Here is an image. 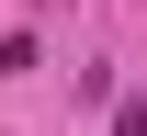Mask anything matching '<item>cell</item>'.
Wrapping results in <instances>:
<instances>
[{
	"instance_id": "6da1fadb",
	"label": "cell",
	"mask_w": 147,
	"mask_h": 136,
	"mask_svg": "<svg viewBox=\"0 0 147 136\" xmlns=\"http://www.w3.org/2000/svg\"><path fill=\"white\" fill-rule=\"evenodd\" d=\"M113 136H147V102H113Z\"/></svg>"
}]
</instances>
